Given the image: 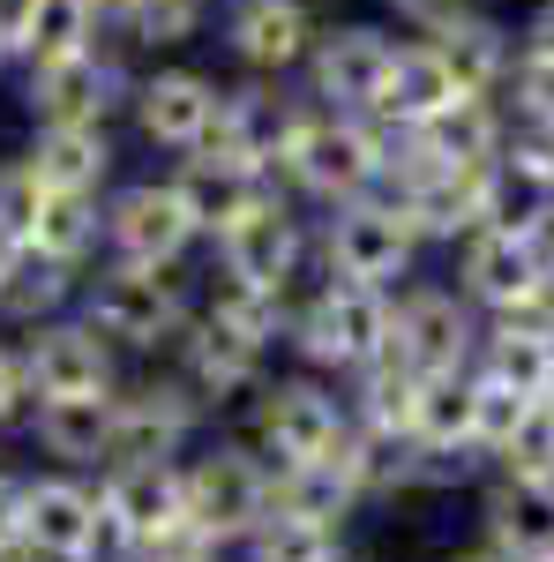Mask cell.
<instances>
[{
    "mask_svg": "<svg viewBox=\"0 0 554 562\" xmlns=\"http://www.w3.org/2000/svg\"><path fill=\"white\" fill-rule=\"evenodd\" d=\"M389 150H397V135H389L383 121L307 105V121H299L278 180H285L293 195H307V203L338 211V203H360V195H375V188L389 180Z\"/></svg>",
    "mask_w": 554,
    "mask_h": 562,
    "instance_id": "obj_1",
    "label": "cell"
},
{
    "mask_svg": "<svg viewBox=\"0 0 554 562\" xmlns=\"http://www.w3.org/2000/svg\"><path fill=\"white\" fill-rule=\"evenodd\" d=\"M420 233L405 225V211L389 203L383 188L360 195V203H338L323 217V270L338 285H368V293H397L412 285V262H420Z\"/></svg>",
    "mask_w": 554,
    "mask_h": 562,
    "instance_id": "obj_2",
    "label": "cell"
},
{
    "mask_svg": "<svg viewBox=\"0 0 554 562\" xmlns=\"http://www.w3.org/2000/svg\"><path fill=\"white\" fill-rule=\"evenodd\" d=\"M479 307L457 285H397L389 293V360H405L412 375H465L479 360Z\"/></svg>",
    "mask_w": 554,
    "mask_h": 562,
    "instance_id": "obj_3",
    "label": "cell"
},
{
    "mask_svg": "<svg viewBox=\"0 0 554 562\" xmlns=\"http://www.w3.org/2000/svg\"><path fill=\"white\" fill-rule=\"evenodd\" d=\"M285 338L299 346L307 368H330V375H360L389 352V293H368V285H323L315 301L285 323Z\"/></svg>",
    "mask_w": 554,
    "mask_h": 562,
    "instance_id": "obj_4",
    "label": "cell"
},
{
    "mask_svg": "<svg viewBox=\"0 0 554 562\" xmlns=\"http://www.w3.org/2000/svg\"><path fill=\"white\" fill-rule=\"evenodd\" d=\"M135 76L121 68V53L98 38L76 53H53V60H23V98H31V121L38 128H83V121H113L128 105Z\"/></svg>",
    "mask_w": 554,
    "mask_h": 562,
    "instance_id": "obj_5",
    "label": "cell"
},
{
    "mask_svg": "<svg viewBox=\"0 0 554 562\" xmlns=\"http://www.w3.org/2000/svg\"><path fill=\"white\" fill-rule=\"evenodd\" d=\"M554 285L547 270V233L524 225H472L457 240V293L479 315H524Z\"/></svg>",
    "mask_w": 554,
    "mask_h": 562,
    "instance_id": "obj_6",
    "label": "cell"
},
{
    "mask_svg": "<svg viewBox=\"0 0 554 562\" xmlns=\"http://www.w3.org/2000/svg\"><path fill=\"white\" fill-rule=\"evenodd\" d=\"M83 323L105 338V346H172L188 330V293L172 270H150V262H113L83 301Z\"/></svg>",
    "mask_w": 554,
    "mask_h": 562,
    "instance_id": "obj_7",
    "label": "cell"
},
{
    "mask_svg": "<svg viewBox=\"0 0 554 562\" xmlns=\"http://www.w3.org/2000/svg\"><path fill=\"white\" fill-rule=\"evenodd\" d=\"M270 487H278L270 458L248 450V442H225V450H203V458L180 473V510L225 548V540H248V532L270 518Z\"/></svg>",
    "mask_w": 554,
    "mask_h": 562,
    "instance_id": "obj_8",
    "label": "cell"
},
{
    "mask_svg": "<svg viewBox=\"0 0 554 562\" xmlns=\"http://www.w3.org/2000/svg\"><path fill=\"white\" fill-rule=\"evenodd\" d=\"M389 60H397V38H389L383 23H323L315 53L299 60L307 105H323V113H368L375 121Z\"/></svg>",
    "mask_w": 554,
    "mask_h": 562,
    "instance_id": "obj_9",
    "label": "cell"
},
{
    "mask_svg": "<svg viewBox=\"0 0 554 562\" xmlns=\"http://www.w3.org/2000/svg\"><path fill=\"white\" fill-rule=\"evenodd\" d=\"M299 121H307V90L293 98L285 76H248V83H225V98H217V128H211L203 150H225V158H240V166H256V173L278 180Z\"/></svg>",
    "mask_w": 554,
    "mask_h": 562,
    "instance_id": "obj_10",
    "label": "cell"
},
{
    "mask_svg": "<svg viewBox=\"0 0 554 562\" xmlns=\"http://www.w3.org/2000/svg\"><path fill=\"white\" fill-rule=\"evenodd\" d=\"M256 450L270 458V473H293V465H315V458H338L344 450V413L338 397L323 383H307V375H293V383H262L256 390Z\"/></svg>",
    "mask_w": 554,
    "mask_h": 562,
    "instance_id": "obj_11",
    "label": "cell"
},
{
    "mask_svg": "<svg viewBox=\"0 0 554 562\" xmlns=\"http://www.w3.org/2000/svg\"><path fill=\"white\" fill-rule=\"evenodd\" d=\"M217 98H225V83H217V76L166 60V68L135 76V90H128L135 135H143L150 150H172V158H188V150H203V143H211V128H217Z\"/></svg>",
    "mask_w": 554,
    "mask_h": 562,
    "instance_id": "obj_12",
    "label": "cell"
},
{
    "mask_svg": "<svg viewBox=\"0 0 554 562\" xmlns=\"http://www.w3.org/2000/svg\"><path fill=\"white\" fill-rule=\"evenodd\" d=\"M195 240H203V233H195V217H188V203H180L172 173L166 180H128V188L105 195V248H113V262L172 270Z\"/></svg>",
    "mask_w": 554,
    "mask_h": 562,
    "instance_id": "obj_13",
    "label": "cell"
},
{
    "mask_svg": "<svg viewBox=\"0 0 554 562\" xmlns=\"http://www.w3.org/2000/svg\"><path fill=\"white\" fill-rule=\"evenodd\" d=\"M217 38L248 76H299V60L323 38V15L315 0H225Z\"/></svg>",
    "mask_w": 554,
    "mask_h": 562,
    "instance_id": "obj_14",
    "label": "cell"
},
{
    "mask_svg": "<svg viewBox=\"0 0 554 562\" xmlns=\"http://www.w3.org/2000/svg\"><path fill=\"white\" fill-rule=\"evenodd\" d=\"M299 256H307V225H299L293 195H262L248 217H233L217 233V270L240 278V285H270V293H293Z\"/></svg>",
    "mask_w": 554,
    "mask_h": 562,
    "instance_id": "obj_15",
    "label": "cell"
},
{
    "mask_svg": "<svg viewBox=\"0 0 554 562\" xmlns=\"http://www.w3.org/2000/svg\"><path fill=\"white\" fill-rule=\"evenodd\" d=\"M180 518V473L172 465H113L98 495V555L105 548H143Z\"/></svg>",
    "mask_w": 554,
    "mask_h": 562,
    "instance_id": "obj_16",
    "label": "cell"
},
{
    "mask_svg": "<svg viewBox=\"0 0 554 562\" xmlns=\"http://www.w3.org/2000/svg\"><path fill=\"white\" fill-rule=\"evenodd\" d=\"M389 135H397V150H412V158L487 173V166L502 158V143H510V113H502V98H457L450 113H434L420 128H389Z\"/></svg>",
    "mask_w": 554,
    "mask_h": 562,
    "instance_id": "obj_17",
    "label": "cell"
},
{
    "mask_svg": "<svg viewBox=\"0 0 554 562\" xmlns=\"http://www.w3.org/2000/svg\"><path fill=\"white\" fill-rule=\"evenodd\" d=\"M172 188H180V203H188V217H195V233H225L233 217H248L278 188L270 173H256V166H240V158H225V150H188V158H172Z\"/></svg>",
    "mask_w": 554,
    "mask_h": 562,
    "instance_id": "obj_18",
    "label": "cell"
},
{
    "mask_svg": "<svg viewBox=\"0 0 554 562\" xmlns=\"http://www.w3.org/2000/svg\"><path fill=\"white\" fill-rule=\"evenodd\" d=\"M23 383L38 397H90L113 390V346L90 323H45L31 352H23Z\"/></svg>",
    "mask_w": 554,
    "mask_h": 562,
    "instance_id": "obj_19",
    "label": "cell"
},
{
    "mask_svg": "<svg viewBox=\"0 0 554 562\" xmlns=\"http://www.w3.org/2000/svg\"><path fill=\"white\" fill-rule=\"evenodd\" d=\"M457 98H472V90L450 76V60L434 53V38H397V60H389L375 121H383V128H420L434 113H450Z\"/></svg>",
    "mask_w": 554,
    "mask_h": 562,
    "instance_id": "obj_20",
    "label": "cell"
},
{
    "mask_svg": "<svg viewBox=\"0 0 554 562\" xmlns=\"http://www.w3.org/2000/svg\"><path fill=\"white\" fill-rule=\"evenodd\" d=\"M180 390H188V405H233V397L262 390V352L240 346L233 330H217L211 315H203L180 338Z\"/></svg>",
    "mask_w": 554,
    "mask_h": 562,
    "instance_id": "obj_21",
    "label": "cell"
},
{
    "mask_svg": "<svg viewBox=\"0 0 554 562\" xmlns=\"http://www.w3.org/2000/svg\"><path fill=\"white\" fill-rule=\"evenodd\" d=\"M23 548L45 562H90L98 555V495L76 480H38L23 503Z\"/></svg>",
    "mask_w": 554,
    "mask_h": 562,
    "instance_id": "obj_22",
    "label": "cell"
},
{
    "mask_svg": "<svg viewBox=\"0 0 554 562\" xmlns=\"http://www.w3.org/2000/svg\"><path fill=\"white\" fill-rule=\"evenodd\" d=\"M434 53L450 60V76L472 90V98H502V83H510V60H517V31L479 0V8H465L450 31H434Z\"/></svg>",
    "mask_w": 554,
    "mask_h": 562,
    "instance_id": "obj_23",
    "label": "cell"
},
{
    "mask_svg": "<svg viewBox=\"0 0 554 562\" xmlns=\"http://www.w3.org/2000/svg\"><path fill=\"white\" fill-rule=\"evenodd\" d=\"M195 420V405H188V390H143V397H121V413H113V442H105V458L113 465H166L172 450H180V435Z\"/></svg>",
    "mask_w": 554,
    "mask_h": 562,
    "instance_id": "obj_24",
    "label": "cell"
},
{
    "mask_svg": "<svg viewBox=\"0 0 554 562\" xmlns=\"http://www.w3.org/2000/svg\"><path fill=\"white\" fill-rule=\"evenodd\" d=\"M412 450L434 458V465L479 458V442H472V368L465 375H420V397H412Z\"/></svg>",
    "mask_w": 554,
    "mask_h": 562,
    "instance_id": "obj_25",
    "label": "cell"
},
{
    "mask_svg": "<svg viewBox=\"0 0 554 562\" xmlns=\"http://www.w3.org/2000/svg\"><path fill=\"white\" fill-rule=\"evenodd\" d=\"M487 548L510 562H554V487L502 480L487 495Z\"/></svg>",
    "mask_w": 554,
    "mask_h": 562,
    "instance_id": "obj_26",
    "label": "cell"
},
{
    "mask_svg": "<svg viewBox=\"0 0 554 562\" xmlns=\"http://www.w3.org/2000/svg\"><path fill=\"white\" fill-rule=\"evenodd\" d=\"M68 285H76V262L45 256V248H0V315L8 323H45V315H60L68 301Z\"/></svg>",
    "mask_w": 554,
    "mask_h": 562,
    "instance_id": "obj_27",
    "label": "cell"
},
{
    "mask_svg": "<svg viewBox=\"0 0 554 562\" xmlns=\"http://www.w3.org/2000/svg\"><path fill=\"white\" fill-rule=\"evenodd\" d=\"M31 166H38L45 188H105L113 180V135L105 121H83V128H38V143L23 150Z\"/></svg>",
    "mask_w": 554,
    "mask_h": 562,
    "instance_id": "obj_28",
    "label": "cell"
},
{
    "mask_svg": "<svg viewBox=\"0 0 554 562\" xmlns=\"http://www.w3.org/2000/svg\"><path fill=\"white\" fill-rule=\"evenodd\" d=\"M113 413H121L113 390H90V397H38V442L53 450V458H105Z\"/></svg>",
    "mask_w": 554,
    "mask_h": 562,
    "instance_id": "obj_29",
    "label": "cell"
},
{
    "mask_svg": "<svg viewBox=\"0 0 554 562\" xmlns=\"http://www.w3.org/2000/svg\"><path fill=\"white\" fill-rule=\"evenodd\" d=\"M98 240H105V203L90 188H45L31 248H45V256H60V262H83Z\"/></svg>",
    "mask_w": 554,
    "mask_h": 562,
    "instance_id": "obj_30",
    "label": "cell"
},
{
    "mask_svg": "<svg viewBox=\"0 0 554 562\" xmlns=\"http://www.w3.org/2000/svg\"><path fill=\"white\" fill-rule=\"evenodd\" d=\"M217 0H121L113 23L128 45H150V53H172V45H195L211 31Z\"/></svg>",
    "mask_w": 554,
    "mask_h": 562,
    "instance_id": "obj_31",
    "label": "cell"
},
{
    "mask_svg": "<svg viewBox=\"0 0 554 562\" xmlns=\"http://www.w3.org/2000/svg\"><path fill=\"white\" fill-rule=\"evenodd\" d=\"M211 323L217 330H233L240 346L270 352L278 338H285V293H270V285H240V278H217L211 285Z\"/></svg>",
    "mask_w": 554,
    "mask_h": 562,
    "instance_id": "obj_32",
    "label": "cell"
},
{
    "mask_svg": "<svg viewBox=\"0 0 554 562\" xmlns=\"http://www.w3.org/2000/svg\"><path fill=\"white\" fill-rule=\"evenodd\" d=\"M532 405H540L532 390H517V383H502V375H487V368H472V442H479V458H495V450L524 428Z\"/></svg>",
    "mask_w": 554,
    "mask_h": 562,
    "instance_id": "obj_33",
    "label": "cell"
},
{
    "mask_svg": "<svg viewBox=\"0 0 554 562\" xmlns=\"http://www.w3.org/2000/svg\"><path fill=\"white\" fill-rule=\"evenodd\" d=\"M98 38H105V8L98 0H38L23 60H53V53H76V45H98Z\"/></svg>",
    "mask_w": 554,
    "mask_h": 562,
    "instance_id": "obj_34",
    "label": "cell"
},
{
    "mask_svg": "<svg viewBox=\"0 0 554 562\" xmlns=\"http://www.w3.org/2000/svg\"><path fill=\"white\" fill-rule=\"evenodd\" d=\"M248 555H256V562H338V525L270 510V518L248 532Z\"/></svg>",
    "mask_w": 554,
    "mask_h": 562,
    "instance_id": "obj_35",
    "label": "cell"
},
{
    "mask_svg": "<svg viewBox=\"0 0 554 562\" xmlns=\"http://www.w3.org/2000/svg\"><path fill=\"white\" fill-rule=\"evenodd\" d=\"M502 113H510L517 128H554V53L517 45L510 83H502Z\"/></svg>",
    "mask_w": 554,
    "mask_h": 562,
    "instance_id": "obj_36",
    "label": "cell"
},
{
    "mask_svg": "<svg viewBox=\"0 0 554 562\" xmlns=\"http://www.w3.org/2000/svg\"><path fill=\"white\" fill-rule=\"evenodd\" d=\"M495 465L502 480H532V487H554V405L540 397L532 413H524V428L495 450Z\"/></svg>",
    "mask_w": 554,
    "mask_h": 562,
    "instance_id": "obj_37",
    "label": "cell"
},
{
    "mask_svg": "<svg viewBox=\"0 0 554 562\" xmlns=\"http://www.w3.org/2000/svg\"><path fill=\"white\" fill-rule=\"evenodd\" d=\"M38 195H45V180H38L31 158H0V248H23V240H31Z\"/></svg>",
    "mask_w": 554,
    "mask_h": 562,
    "instance_id": "obj_38",
    "label": "cell"
},
{
    "mask_svg": "<svg viewBox=\"0 0 554 562\" xmlns=\"http://www.w3.org/2000/svg\"><path fill=\"white\" fill-rule=\"evenodd\" d=\"M465 8H479V0H389L397 31H412V38H434V31H450Z\"/></svg>",
    "mask_w": 554,
    "mask_h": 562,
    "instance_id": "obj_39",
    "label": "cell"
},
{
    "mask_svg": "<svg viewBox=\"0 0 554 562\" xmlns=\"http://www.w3.org/2000/svg\"><path fill=\"white\" fill-rule=\"evenodd\" d=\"M31 15H38V0H0V53H8V60H23V45H31Z\"/></svg>",
    "mask_w": 554,
    "mask_h": 562,
    "instance_id": "obj_40",
    "label": "cell"
},
{
    "mask_svg": "<svg viewBox=\"0 0 554 562\" xmlns=\"http://www.w3.org/2000/svg\"><path fill=\"white\" fill-rule=\"evenodd\" d=\"M23 503H31V487L0 473V548H15V540H23Z\"/></svg>",
    "mask_w": 554,
    "mask_h": 562,
    "instance_id": "obj_41",
    "label": "cell"
},
{
    "mask_svg": "<svg viewBox=\"0 0 554 562\" xmlns=\"http://www.w3.org/2000/svg\"><path fill=\"white\" fill-rule=\"evenodd\" d=\"M517 45H532V53H554V0H540V8L524 15V31H517Z\"/></svg>",
    "mask_w": 554,
    "mask_h": 562,
    "instance_id": "obj_42",
    "label": "cell"
},
{
    "mask_svg": "<svg viewBox=\"0 0 554 562\" xmlns=\"http://www.w3.org/2000/svg\"><path fill=\"white\" fill-rule=\"evenodd\" d=\"M15 397H23V360H15V352H0V420L15 413Z\"/></svg>",
    "mask_w": 554,
    "mask_h": 562,
    "instance_id": "obj_43",
    "label": "cell"
},
{
    "mask_svg": "<svg viewBox=\"0 0 554 562\" xmlns=\"http://www.w3.org/2000/svg\"><path fill=\"white\" fill-rule=\"evenodd\" d=\"M450 562H510V555H495V548H472V555H450Z\"/></svg>",
    "mask_w": 554,
    "mask_h": 562,
    "instance_id": "obj_44",
    "label": "cell"
},
{
    "mask_svg": "<svg viewBox=\"0 0 554 562\" xmlns=\"http://www.w3.org/2000/svg\"><path fill=\"white\" fill-rule=\"evenodd\" d=\"M98 8H105V23H113V8H121V0H98Z\"/></svg>",
    "mask_w": 554,
    "mask_h": 562,
    "instance_id": "obj_45",
    "label": "cell"
},
{
    "mask_svg": "<svg viewBox=\"0 0 554 562\" xmlns=\"http://www.w3.org/2000/svg\"><path fill=\"white\" fill-rule=\"evenodd\" d=\"M547 405H554V383H547Z\"/></svg>",
    "mask_w": 554,
    "mask_h": 562,
    "instance_id": "obj_46",
    "label": "cell"
},
{
    "mask_svg": "<svg viewBox=\"0 0 554 562\" xmlns=\"http://www.w3.org/2000/svg\"><path fill=\"white\" fill-rule=\"evenodd\" d=\"M0 68H8V53H0Z\"/></svg>",
    "mask_w": 554,
    "mask_h": 562,
    "instance_id": "obj_47",
    "label": "cell"
}]
</instances>
